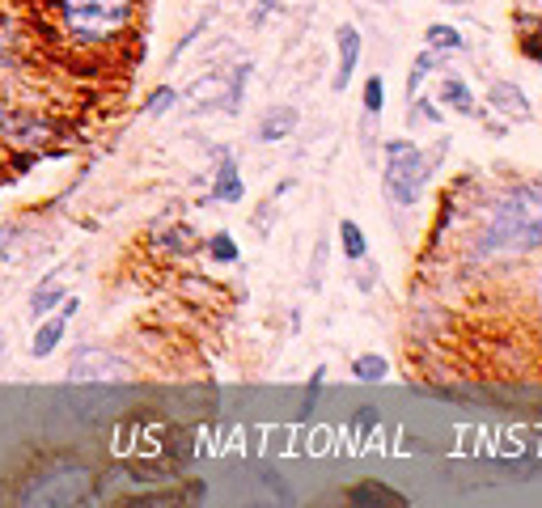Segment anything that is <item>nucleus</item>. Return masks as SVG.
I'll use <instances>...</instances> for the list:
<instances>
[{"instance_id": "obj_9", "label": "nucleus", "mask_w": 542, "mask_h": 508, "mask_svg": "<svg viewBox=\"0 0 542 508\" xmlns=\"http://www.w3.org/2000/svg\"><path fill=\"white\" fill-rule=\"evenodd\" d=\"M242 199H246L242 170H238V161H233V157H225V161H221V170H216L212 191L204 195V204H242Z\"/></svg>"}, {"instance_id": "obj_26", "label": "nucleus", "mask_w": 542, "mask_h": 508, "mask_svg": "<svg viewBox=\"0 0 542 508\" xmlns=\"http://www.w3.org/2000/svg\"><path fill=\"white\" fill-rule=\"evenodd\" d=\"M22 238V225H13V221H0V263L13 254V242Z\"/></svg>"}, {"instance_id": "obj_7", "label": "nucleus", "mask_w": 542, "mask_h": 508, "mask_svg": "<svg viewBox=\"0 0 542 508\" xmlns=\"http://www.w3.org/2000/svg\"><path fill=\"white\" fill-rule=\"evenodd\" d=\"M149 242L157 254H166V259H187V254H195V246H200V233L187 221H157Z\"/></svg>"}, {"instance_id": "obj_4", "label": "nucleus", "mask_w": 542, "mask_h": 508, "mask_svg": "<svg viewBox=\"0 0 542 508\" xmlns=\"http://www.w3.org/2000/svg\"><path fill=\"white\" fill-rule=\"evenodd\" d=\"M132 369L128 360L115 356L111 348H94V343H85V348H77V356H72L68 365V381L72 386H111V381H128Z\"/></svg>"}, {"instance_id": "obj_28", "label": "nucleus", "mask_w": 542, "mask_h": 508, "mask_svg": "<svg viewBox=\"0 0 542 508\" xmlns=\"http://www.w3.org/2000/svg\"><path fill=\"white\" fill-rule=\"evenodd\" d=\"M377 428V411L373 407H360L356 411V432H373Z\"/></svg>"}, {"instance_id": "obj_30", "label": "nucleus", "mask_w": 542, "mask_h": 508, "mask_svg": "<svg viewBox=\"0 0 542 508\" xmlns=\"http://www.w3.org/2000/svg\"><path fill=\"white\" fill-rule=\"evenodd\" d=\"M9 119H13V106L0 98V140H5V132H9Z\"/></svg>"}, {"instance_id": "obj_23", "label": "nucleus", "mask_w": 542, "mask_h": 508, "mask_svg": "<svg viewBox=\"0 0 542 508\" xmlns=\"http://www.w3.org/2000/svg\"><path fill=\"white\" fill-rule=\"evenodd\" d=\"M288 5H297V0H255V9H250V26H267L271 17H280Z\"/></svg>"}, {"instance_id": "obj_24", "label": "nucleus", "mask_w": 542, "mask_h": 508, "mask_svg": "<svg viewBox=\"0 0 542 508\" xmlns=\"http://www.w3.org/2000/svg\"><path fill=\"white\" fill-rule=\"evenodd\" d=\"M322 381H327V369H318L314 377H310V386H305V407H301V424L314 415V407H318V398H322Z\"/></svg>"}, {"instance_id": "obj_11", "label": "nucleus", "mask_w": 542, "mask_h": 508, "mask_svg": "<svg viewBox=\"0 0 542 508\" xmlns=\"http://www.w3.org/2000/svg\"><path fill=\"white\" fill-rule=\"evenodd\" d=\"M64 297H68V271L56 267V271H51V276H43L39 288L30 293V318H43L47 310H56Z\"/></svg>"}, {"instance_id": "obj_32", "label": "nucleus", "mask_w": 542, "mask_h": 508, "mask_svg": "<svg viewBox=\"0 0 542 508\" xmlns=\"http://www.w3.org/2000/svg\"><path fill=\"white\" fill-rule=\"evenodd\" d=\"M0 356H5V331H0Z\"/></svg>"}, {"instance_id": "obj_1", "label": "nucleus", "mask_w": 542, "mask_h": 508, "mask_svg": "<svg viewBox=\"0 0 542 508\" xmlns=\"http://www.w3.org/2000/svg\"><path fill=\"white\" fill-rule=\"evenodd\" d=\"M475 250L483 259H517V254L542 250V187L521 183L504 191L487 212Z\"/></svg>"}, {"instance_id": "obj_22", "label": "nucleus", "mask_w": 542, "mask_h": 508, "mask_svg": "<svg viewBox=\"0 0 542 508\" xmlns=\"http://www.w3.org/2000/svg\"><path fill=\"white\" fill-rule=\"evenodd\" d=\"M174 102H178V89H174V85H157L153 94L144 98V115H149V119H157V115H166Z\"/></svg>"}, {"instance_id": "obj_17", "label": "nucleus", "mask_w": 542, "mask_h": 508, "mask_svg": "<svg viewBox=\"0 0 542 508\" xmlns=\"http://www.w3.org/2000/svg\"><path fill=\"white\" fill-rule=\"evenodd\" d=\"M352 377H356V381H386V377H390V360L377 356V352L356 356V360H352Z\"/></svg>"}, {"instance_id": "obj_18", "label": "nucleus", "mask_w": 542, "mask_h": 508, "mask_svg": "<svg viewBox=\"0 0 542 508\" xmlns=\"http://www.w3.org/2000/svg\"><path fill=\"white\" fill-rule=\"evenodd\" d=\"M327 259H331V238L322 233V238L314 242L310 271H305V288H310V293H318V288H322V276H327Z\"/></svg>"}, {"instance_id": "obj_14", "label": "nucleus", "mask_w": 542, "mask_h": 508, "mask_svg": "<svg viewBox=\"0 0 542 508\" xmlns=\"http://www.w3.org/2000/svg\"><path fill=\"white\" fill-rule=\"evenodd\" d=\"M487 102H492L496 111L513 115V119H526V115H530V98L521 94V85H513V81H500V85H492V94H487Z\"/></svg>"}, {"instance_id": "obj_6", "label": "nucleus", "mask_w": 542, "mask_h": 508, "mask_svg": "<svg viewBox=\"0 0 542 508\" xmlns=\"http://www.w3.org/2000/svg\"><path fill=\"white\" fill-rule=\"evenodd\" d=\"M56 136H60V123L56 119H51V115H26V111H13L9 132H5L9 144H30V153L47 149Z\"/></svg>"}, {"instance_id": "obj_8", "label": "nucleus", "mask_w": 542, "mask_h": 508, "mask_svg": "<svg viewBox=\"0 0 542 508\" xmlns=\"http://www.w3.org/2000/svg\"><path fill=\"white\" fill-rule=\"evenodd\" d=\"M360 51H365V39H360V30L352 22H343L335 30V94H343L352 81V72L360 64Z\"/></svg>"}, {"instance_id": "obj_3", "label": "nucleus", "mask_w": 542, "mask_h": 508, "mask_svg": "<svg viewBox=\"0 0 542 508\" xmlns=\"http://www.w3.org/2000/svg\"><path fill=\"white\" fill-rule=\"evenodd\" d=\"M428 178H432V166L424 149H415L411 140L386 144V199L394 208H411L424 195Z\"/></svg>"}, {"instance_id": "obj_10", "label": "nucleus", "mask_w": 542, "mask_h": 508, "mask_svg": "<svg viewBox=\"0 0 542 508\" xmlns=\"http://www.w3.org/2000/svg\"><path fill=\"white\" fill-rule=\"evenodd\" d=\"M348 500L360 504V508H403L407 496L403 492H394L390 483H377V479H360L348 487Z\"/></svg>"}, {"instance_id": "obj_34", "label": "nucleus", "mask_w": 542, "mask_h": 508, "mask_svg": "<svg viewBox=\"0 0 542 508\" xmlns=\"http://www.w3.org/2000/svg\"><path fill=\"white\" fill-rule=\"evenodd\" d=\"M538 288H542V280H538Z\"/></svg>"}, {"instance_id": "obj_16", "label": "nucleus", "mask_w": 542, "mask_h": 508, "mask_svg": "<svg viewBox=\"0 0 542 508\" xmlns=\"http://www.w3.org/2000/svg\"><path fill=\"white\" fill-rule=\"evenodd\" d=\"M204 254H208L212 263H225V267H229V263H238L242 250H238V242H233L229 229H216L212 238H204Z\"/></svg>"}, {"instance_id": "obj_19", "label": "nucleus", "mask_w": 542, "mask_h": 508, "mask_svg": "<svg viewBox=\"0 0 542 508\" xmlns=\"http://www.w3.org/2000/svg\"><path fill=\"white\" fill-rule=\"evenodd\" d=\"M428 72H437V51H420L415 56V64H411V77H407V98H415L424 89V81H428Z\"/></svg>"}, {"instance_id": "obj_2", "label": "nucleus", "mask_w": 542, "mask_h": 508, "mask_svg": "<svg viewBox=\"0 0 542 508\" xmlns=\"http://www.w3.org/2000/svg\"><path fill=\"white\" fill-rule=\"evenodd\" d=\"M47 17L72 47L98 51L119 43L136 22V0H47Z\"/></svg>"}, {"instance_id": "obj_31", "label": "nucleus", "mask_w": 542, "mask_h": 508, "mask_svg": "<svg viewBox=\"0 0 542 508\" xmlns=\"http://www.w3.org/2000/svg\"><path fill=\"white\" fill-rule=\"evenodd\" d=\"M373 5H399V0H373Z\"/></svg>"}, {"instance_id": "obj_12", "label": "nucleus", "mask_w": 542, "mask_h": 508, "mask_svg": "<svg viewBox=\"0 0 542 508\" xmlns=\"http://www.w3.org/2000/svg\"><path fill=\"white\" fill-rule=\"evenodd\" d=\"M297 123H301V115L293 111V106H271V111L263 115V123H259V140H263V144L288 140V136L297 132Z\"/></svg>"}, {"instance_id": "obj_15", "label": "nucleus", "mask_w": 542, "mask_h": 508, "mask_svg": "<svg viewBox=\"0 0 542 508\" xmlns=\"http://www.w3.org/2000/svg\"><path fill=\"white\" fill-rule=\"evenodd\" d=\"M339 246H343V259L348 263H365L369 259V242L360 233L356 221H339Z\"/></svg>"}, {"instance_id": "obj_21", "label": "nucleus", "mask_w": 542, "mask_h": 508, "mask_svg": "<svg viewBox=\"0 0 542 508\" xmlns=\"http://www.w3.org/2000/svg\"><path fill=\"white\" fill-rule=\"evenodd\" d=\"M360 102H365V115H373V119L386 111V81L377 77V72L365 81V94H360Z\"/></svg>"}, {"instance_id": "obj_25", "label": "nucleus", "mask_w": 542, "mask_h": 508, "mask_svg": "<svg viewBox=\"0 0 542 508\" xmlns=\"http://www.w3.org/2000/svg\"><path fill=\"white\" fill-rule=\"evenodd\" d=\"M411 115L420 119V123H441V102H428V98L415 94L411 98Z\"/></svg>"}, {"instance_id": "obj_5", "label": "nucleus", "mask_w": 542, "mask_h": 508, "mask_svg": "<svg viewBox=\"0 0 542 508\" xmlns=\"http://www.w3.org/2000/svg\"><path fill=\"white\" fill-rule=\"evenodd\" d=\"M77 310H81V301L68 293V297L56 305V310H47V314L39 318V326H34V335H30V360H47V356L60 352V343H64V335H68V322L77 318Z\"/></svg>"}, {"instance_id": "obj_29", "label": "nucleus", "mask_w": 542, "mask_h": 508, "mask_svg": "<svg viewBox=\"0 0 542 508\" xmlns=\"http://www.w3.org/2000/svg\"><path fill=\"white\" fill-rule=\"evenodd\" d=\"M271 216H276V208L263 204V208L255 212V233H271Z\"/></svg>"}, {"instance_id": "obj_27", "label": "nucleus", "mask_w": 542, "mask_h": 508, "mask_svg": "<svg viewBox=\"0 0 542 508\" xmlns=\"http://www.w3.org/2000/svg\"><path fill=\"white\" fill-rule=\"evenodd\" d=\"M521 56H526L530 64H542V26H538V34H526V39H521Z\"/></svg>"}, {"instance_id": "obj_20", "label": "nucleus", "mask_w": 542, "mask_h": 508, "mask_svg": "<svg viewBox=\"0 0 542 508\" xmlns=\"http://www.w3.org/2000/svg\"><path fill=\"white\" fill-rule=\"evenodd\" d=\"M424 43H428L432 51H458V47H462V34H458L454 26H445V22H432V26L424 30Z\"/></svg>"}, {"instance_id": "obj_13", "label": "nucleus", "mask_w": 542, "mask_h": 508, "mask_svg": "<svg viewBox=\"0 0 542 508\" xmlns=\"http://www.w3.org/2000/svg\"><path fill=\"white\" fill-rule=\"evenodd\" d=\"M437 102H441V106H454L458 115H471V119H487V111H483V106L475 102V94H471V85H466V81H458V77H449V81L441 85Z\"/></svg>"}, {"instance_id": "obj_33", "label": "nucleus", "mask_w": 542, "mask_h": 508, "mask_svg": "<svg viewBox=\"0 0 542 508\" xmlns=\"http://www.w3.org/2000/svg\"><path fill=\"white\" fill-rule=\"evenodd\" d=\"M445 5H466V0H445Z\"/></svg>"}]
</instances>
